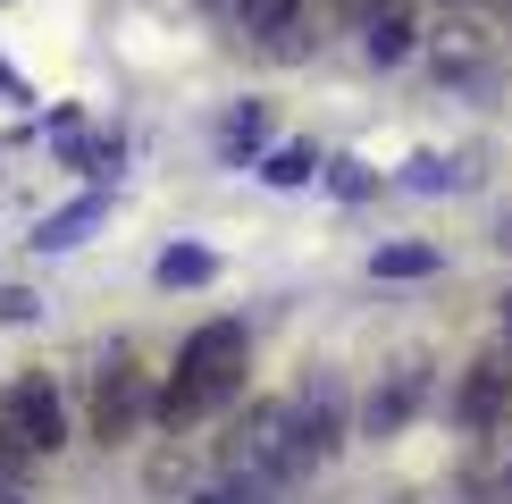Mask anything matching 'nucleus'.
<instances>
[{
	"mask_svg": "<svg viewBox=\"0 0 512 504\" xmlns=\"http://www.w3.org/2000/svg\"><path fill=\"white\" fill-rule=\"evenodd\" d=\"M210 9H236V0H210Z\"/></svg>",
	"mask_w": 512,
	"mask_h": 504,
	"instance_id": "nucleus-17",
	"label": "nucleus"
},
{
	"mask_svg": "<svg viewBox=\"0 0 512 504\" xmlns=\"http://www.w3.org/2000/svg\"><path fill=\"white\" fill-rule=\"evenodd\" d=\"M504 404H512V353H487V362H471V378H462L454 412L471 420V429H487V420H504Z\"/></svg>",
	"mask_w": 512,
	"mask_h": 504,
	"instance_id": "nucleus-6",
	"label": "nucleus"
},
{
	"mask_svg": "<svg viewBox=\"0 0 512 504\" xmlns=\"http://www.w3.org/2000/svg\"><path fill=\"white\" fill-rule=\"evenodd\" d=\"M244 362H252L244 328H236V320H210L202 336H185V353H177V378H168V387H160L152 420H160V429H185V420L219 412L227 395L244 387Z\"/></svg>",
	"mask_w": 512,
	"mask_h": 504,
	"instance_id": "nucleus-1",
	"label": "nucleus"
},
{
	"mask_svg": "<svg viewBox=\"0 0 512 504\" xmlns=\"http://www.w3.org/2000/svg\"><path fill=\"white\" fill-rule=\"evenodd\" d=\"M194 278H210V252H194V244L160 252V286H194Z\"/></svg>",
	"mask_w": 512,
	"mask_h": 504,
	"instance_id": "nucleus-10",
	"label": "nucleus"
},
{
	"mask_svg": "<svg viewBox=\"0 0 512 504\" xmlns=\"http://www.w3.org/2000/svg\"><path fill=\"white\" fill-rule=\"evenodd\" d=\"M93 210L101 202H76V210H59V219H42V244H76V227H93Z\"/></svg>",
	"mask_w": 512,
	"mask_h": 504,
	"instance_id": "nucleus-12",
	"label": "nucleus"
},
{
	"mask_svg": "<svg viewBox=\"0 0 512 504\" xmlns=\"http://www.w3.org/2000/svg\"><path fill=\"white\" fill-rule=\"evenodd\" d=\"M261 177H269V185H303V177H311V152H303V143H286V152H277Z\"/></svg>",
	"mask_w": 512,
	"mask_h": 504,
	"instance_id": "nucleus-13",
	"label": "nucleus"
},
{
	"mask_svg": "<svg viewBox=\"0 0 512 504\" xmlns=\"http://www.w3.org/2000/svg\"><path fill=\"white\" fill-rule=\"evenodd\" d=\"M294 420H303V446H311V462L345 446V420H336V387H319V395H311V404L294 412Z\"/></svg>",
	"mask_w": 512,
	"mask_h": 504,
	"instance_id": "nucleus-8",
	"label": "nucleus"
},
{
	"mask_svg": "<svg viewBox=\"0 0 512 504\" xmlns=\"http://www.w3.org/2000/svg\"><path fill=\"white\" fill-rule=\"evenodd\" d=\"M0 446L9 454H59L68 446V412H59L51 378H17V387L0 395Z\"/></svg>",
	"mask_w": 512,
	"mask_h": 504,
	"instance_id": "nucleus-3",
	"label": "nucleus"
},
{
	"mask_svg": "<svg viewBox=\"0 0 512 504\" xmlns=\"http://www.w3.org/2000/svg\"><path fill=\"white\" fill-rule=\"evenodd\" d=\"M504 244H512V219H504Z\"/></svg>",
	"mask_w": 512,
	"mask_h": 504,
	"instance_id": "nucleus-18",
	"label": "nucleus"
},
{
	"mask_svg": "<svg viewBox=\"0 0 512 504\" xmlns=\"http://www.w3.org/2000/svg\"><path fill=\"white\" fill-rule=\"evenodd\" d=\"M303 462H311V446H303V420H294V404H252L236 429H227V479L286 488Z\"/></svg>",
	"mask_w": 512,
	"mask_h": 504,
	"instance_id": "nucleus-2",
	"label": "nucleus"
},
{
	"mask_svg": "<svg viewBox=\"0 0 512 504\" xmlns=\"http://www.w3.org/2000/svg\"><path fill=\"white\" fill-rule=\"evenodd\" d=\"M236 17L252 34H277V26H294V0H236Z\"/></svg>",
	"mask_w": 512,
	"mask_h": 504,
	"instance_id": "nucleus-11",
	"label": "nucleus"
},
{
	"mask_svg": "<svg viewBox=\"0 0 512 504\" xmlns=\"http://www.w3.org/2000/svg\"><path fill=\"white\" fill-rule=\"evenodd\" d=\"M261 126H269L261 110H236V118H227V152H244V143H261Z\"/></svg>",
	"mask_w": 512,
	"mask_h": 504,
	"instance_id": "nucleus-15",
	"label": "nucleus"
},
{
	"mask_svg": "<svg viewBox=\"0 0 512 504\" xmlns=\"http://www.w3.org/2000/svg\"><path fill=\"white\" fill-rule=\"evenodd\" d=\"M420 395H429V370L403 362L395 378H378V387H370V404H361V429H370V437H395L403 420L420 412Z\"/></svg>",
	"mask_w": 512,
	"mask_h": 504,
	"instance_id": "nucleus-5",
	"label": "nucleus"
},
{
	"mask_svg": "<svg viewBox=\"0 0 512 504\" xmlns=\"http://www.w3.org/2000/svg\"><path fill=\"white\" fill-rule=\"evenodd\" d=\"M487 437H496V446L479 454V496L487 504H512V420H487Z\"/></svg>",
	"mask_w": 512,
	"mask_h": 504,
	"instance_id": "nucleus-7",
	"label": "nucleus"
},
{
	"mask_svg": "<svg viewBox=\"0 0 512 504\" xmlns=\"http://www.w3.org/2000/svg\"><path fill=\"white\" fill-rule=\"evenodd\" d=\"M370 269H378V278H429V269H437V252H429V244H387Z\"/></svg>",
	"mask_w": 512,
	"mask_h": 504,
	"instance_id": "nucleus-9",
	"label": "nucleus"
},
{
	"mask_svg": "<svg viewBox=\"0 0 512 504\" xmlns=\"http://www.w3.org/2000/svg\"><path fill=\"white\" fill-rule=\"evenodd\" d=\"M194 504H269V488H252V479H227V488H210Z\"/></svg>",
	"mask_w": 512,
	"mask_h": 504,
	"instance_id": "nucleus-14",
	"label": "nucleus"
},
{
	"mask_svg": "<svg viewBox=\"0 0 512 504\" xmlns=\"http://www.w3.org/2000/svg\"><path fill=\"white\" fill-rule=\"evenodd\" d=\"M143 420H152V387H143V370L135 362H110L101 370V387H93V437H135Z\"/></svg>",
	"mask_w": 512,
	"mask_h": 504,
	"instance_id": "nucleus-4",
	"label": "nucleus"
},
{
	"mask_svg": "<svg viewBox=\"0 0 512 504\" xmlns=\"http://www.w3.org/2000/svg\"><path fill=\"white\" fill-rule=\"evenodd\" d=\"M504 353H512V294H504Z\"/></svg>",
	"mask_w": 512,
	"mask_h": 504,
	"instance_id": "nucleus-16",
	"label": "nucleus"
}]
</instances>
